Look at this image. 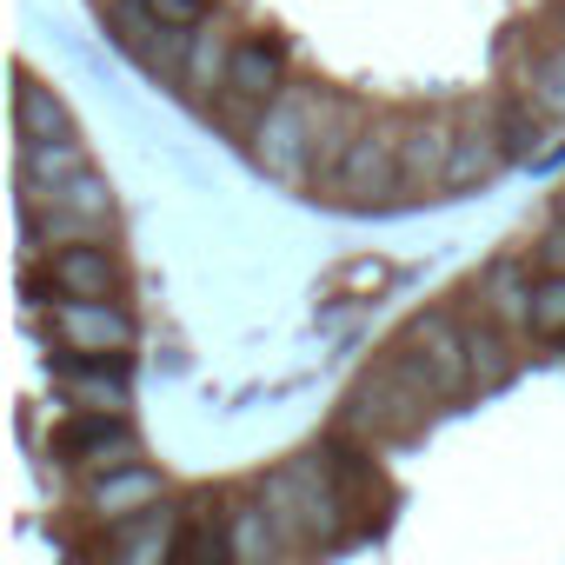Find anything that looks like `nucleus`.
Here are the masks:
<instances>
[{
  "mask_svg": "<svg viewBox=\"0 0 565 565\" xmlns=\"http://www.w3.org/2000/svg\"><path fill=\"white\" fill-rule=\"evenodd\" d=\"M545 120H565V41L558 34H545V47H532L525 54V67H519V81H512Z\"/></svg>",
  "mask_w": 565,
  "mask_h": 565,
  "instance_id": "nucleus-16",
  "label": "nucleus"
},
{
  "mask_svg": "<svg viewBox=\"0 0 565 565\" xmlns=\"http://www.w3.org/2000/svg\"><path fill=\"white\" fill-rule=\"evenodd\" d=\"M505 167H512V153H505V140H499L486 100L466 107L459 127H452V167H446V186H452V193H466V186H492Z\"/></svg>",
  "mask_w": 565,
  "mask_h": 565,
  "instance_id": "nucleus-10",
  "label": "nucleus"
},
{
  "mask_svg": "<svg viewBox=\"0 0 565 565\" xmlns=\"http://www.w3.org/2000/svg\"><path fill=\"white\" fill-rule=\"evenodd\" d=\"M114 41L147 67V74H167V81H180L186 74V54H193V34L200 28H173V21H160L147 0H114Z\"/></svg>",
  "mask_w": 565,
  "mask_h": 565,
  "instance_id": "nucleus-6",
  "label": "nucleus"
},
{
  "mask_svg": "<svg viewBox=\"0 0 565 565\" xmlns=\"http://www.w3.org/2000/svg\"><path fill=\"white\" fill-rule=\"evenodd\" d=\"M54 340H61L67 353L127 360V347H134V313L114 307V300H74V294H61V307H54Z\"/></svg>",
  "mask_w": 565,
  "mask_h": 565,
  "instance_id": "nucleus-8",
  "label": "nucleus"
},
{
  "mask_svg": "<svg viewBox=\"0 0 565 565\" xmlns=\"http://www.w3.org/2000/svg\"><path fill=\"white\" fill-rule=\"evenodd\" d=\"M226 61H233V47H220V41L193 34V54H186V81H193V94H200V100H206V74H213V81H226Z\"/></svg>",
  "mask_w": 565,
  "mask_h": 565,
  "instance_id": "nucleus-23",
  "label": "nucleus"
},
{
  "mask_svg": "<svg viewBox=\"0 0 565 565\" xmlns=\"http://www.w3.org/2000/svg\"><path fill=\"white\" fill-rule=\"evenodd\" d=\"M466 320V360H472V386L479 393H492V386H505L512 373H519V353H512V327H499L479 300H472V313H459Z\"/></svg>",
  "mask_w": 565,
  "mask_h": 565,
  "instance_id": "nucleus-13",
  "label": "nucleus"
},
{
  "mask_svg": "<svg viewBox=\"0 0 565 565\" xmlns=\"http://www.w3.org/2000/svg\"><path fill=\"white\" fill-rule=\"evenodd\" d=\"M107 545H114L120 558H134V565H160V558H173L180 525H173V519H160V512L147 505V512H134L120 532H107Z\"/></svg>",
  "mask_w": 565,
  "mask_h": 565,
  "instance_id": "nucleus-19",
  "label": "nucleus"
},
{
  "mask_svg": "<svg viewBox=\"0 0 565 565\" xmlns=\"http://www.w3.org/2000/svg\"><path fill=\"white\" fill-rule=\"evenodd\" d=\"M545 34H558V41H565V0H558V8H552V21H545Z\"/></svg>",
  "mask_w": 565,
  "mask_h": 565,
  "instance_id": "nucleus-26",
  "label": "nucleus"
},
{
  "mask_svg": "<svg viewBox=\"0 0 565 565\" xmlns=\"http://www.w3.org/2000/svg\"><path fill=\"white\" fill-rule=\"evenodd\" d=\"M147 8H153L160 21H173V28H206L213 0H147Z\"/></svg>",
  "mask_w": 565,
  "mask_h": 565,
  "instance_id": "nucleus-24",
  "label": "nucleus"
},
{
  "mask_svg": "<svg viewBox=\"0 0 565 565\" xmlns=\"http://www.w3.org/2000/svg\"><path fill=\"white\" fill-rule=\"evenodd\" d=\"M81 167H94L87 147H81V134H61V140H21V180L54 186V180L81 173Z\"/></svg>",
  "mask_w": 565,
  "mask_h": 565,
  "instance_id": "nucleus-20",
  "label": "nucleus"
},
{
  "mask_svg": "<svg viewBox=\"0 0 565 565\" xmlns=\"http://www.w3.org/2000/svg\"><path fill=\"white\" fill-rule=\"evenodd\" d=\"M558 213H565V193H558Z\"/></svg>",
  "mask_w": 565,
  "mask_h": 565,
  "instance_id": "nucleus-27",
  "label": "nucleus"
},
{
  "mask_svg": "<svg viewBox=\"0 0 565 565\" xmlns=\"http://www.w3.org/2000/svg\"><path fill=\"white\" fill-rule=\"evenodd\" d=\"M386 279H393V266H386V259H347V266L327 279V294H333V300H353V294H380Z\"/></svg>",
  "mask_w": 565,
  "mask_h": 565,
  "instance_id": "nucleus-22",
  "label": "nucleus"
},
{
  "mask_svg": "<svg viewBox=\"0 0 565 565\" xmlns=\"http://www.w3.org/2000/svg\"><path fill=\"white\" fill-rule=\"evenodd\" d=\"M393 353L433 386V399H459L472 386V360H466V320L452 307H433V313H413L393 340Z\"/></svg>",
  "mask_w": 565,
  "mask_h": 565,
  "instance_id": "nucleus-3",
  "label": "nucleus"
},
{
  "mask_svg": "<svg viewBox=\"0 0 565 565\" xmlns=\"http://www.w3.org/2000/svg\"><path fill=\"white\" fill-rule=\"evenodd\" d=\"M320 100H327V87H279V94L266 100V114L253 120V160H259V173L287 180V186L313 180Z\"/></svg>",
  "mask_w": 565,
  "mask_h": 565,
  "instance_id": "nucleus-2",
  "label": "nucleus"
},
{
  "mask_svg": "<svg viewBox=\"0 0 565 565\" xmlns=\"http://www.w3.org/2000/svg\"><path fill=\"white\" fill-rule=\"evenodd\" d=\"M14 127H21V140H61V134H74V120H67L61 94H54V87H41L34 74H21V81H14Z\"/></svg>",
  "mask_w": 565,
  "mask_h": 565,
  "instance_id": "nucleus-18",
  "label": "nucleus"
},
{
  "mask_svg": "<svg viewBox=\"0 0 565 565\" xmlns=\"http://www.w3.org/2000/svg\"><path fill=\"white\" fill-rule=\"evenodd\" d=\"M486 114H492V127H499V140H505V153H512V160H532V153H539V140H545V127H552V120H545L519 87L492 94V100H486Z\"/></svg>",
  "mask_w": 565,
  "mask_h": 565,
  "instance_id": "nucleus-17",
  "label": "nucleus"
},
{
  "mask_svg": "<svg viewBox=\"0 0 565 565\" xmlns=\"http://www.w3.org/2000/svg\"><path fill=\"white\" fill-rule=\"evenodd\" d=\"M452 127H459V120H446V114H406V120H399V193H433V186H446Z\"/></svg>",
  "mask_w": 565,
  "mask_h": 565,
  "instance_id": "nucleus-9",
  "label": "nucleus"
},
{
  "mask_svg": "<svg viewBox=\"0 0 565 565\" xmlns=\"http://www.w3.org/2000/svg\"><path fill=\"white\" fill-rule=\"evenodd\" d=\"M279 87H287V47L266 41V34L239 41L233 61H226V81H220V94H226V120L266 114V100H273Z\"/></svg>",
  "mask_w": 565,
  "mask_h": 565,
  "instance_id": "nucleus-7",
  "label": "nucleus"
},
{
  "mask_svg": "<svg viewBox=\"0 0 565 565\" xmlns=\"http://www.w3.org/2000/svg\"><path fill=\"white\" fill-rule=\"evenodd\" d=\"M532 287H539L532 259H525V253H505V259H492V266L472 279V300H479L499 327H512V333L525 340V333H532Z\"/></svg>",
  "mask_w": 565,
  "mask_h": 565,
  "instance_id": "nucleus-11",
  "label": "nucleus"
},
{
  "mask_svg": "<svg viewBox=\"0 0 565 565\" xmlns=\"http://www.w3.org/2000/svg\"><path fill=\"white\" fill-rule=\"evenodd\" d=\"M47 279H54V294H74V300H114L120 259L94 233H81V239H61V253L47 259Z\"/></svg>",
  "mask_w": 565,
  "mask_h": 565,
  "instance_id": "nucleus-12",
  "label": "nucleus"
},
{
  "mask_svg": "<svg viewBox=\"0 0 565 565\" xmlns=\"http://www.w3.org/2000/svg\"><path fill=\"white\" fill-rule=\"evenodd\" d=\"M399 193V120H366L347 147V160L327 180V200L340 206H380Z\"/></svg>",
  "mask_w": 565,
  "mask_h": 565,
  "instance_id": "nucleus-4",
  "label": "nucleus"
},
{
  "mask_svg": "<svg viewBox=\"0 0 565 565\" xmlns=\"http://www.w3.org/2000/svg\"><path fill=\"white\" fill-rule=\"evenodd\" d=\"M54 386L74 399V406H107V413H127V373L120 360H100V353H67L54 366Z\"/></svg>",
  "mask_w": 565,
  "mask_h": 565,
  "instance_id": "nucleus-14",
  "label": "nucleus"
},
{
  "mask_svg": "<svg viewBox=\"0 0 565 565\" xmlns=\"http://www.w3.org/2000/svg\"><path fill=\"white\" fill-rule=\"evenodd\" d=\"M160 492H167V479H160L153 466L127 459V466H107V472L87 486V505H94L100 519H134V512L160 505Z\"/></svg>",
  "mask_w": 565,
  "mask_h": 565,
  "instance_id": "nucleus-15",
  "label": "nucleus"
},
{
  "mask_svg": "<svg viewBox=\"0 0 565 565\" xmlns=\"http://www.w3.org/2000/svg\"><path fill=\"white\" fill-rule=\"evenodd\" d=\"M54 459H61V466H81V472H107V466L140 459V433L127 426V413L81 406V413L54 433Z\"/></svg>",
  "mask_w": 565,
  "mask_h": 565,
  "instance_id": "nucleus-5",
  "label": "nucleus"
},
{
  "mask_svg": "<svg viewBox=\"0 0 565 565\" xmlns=\"http://www.w3.org/2000/svg\"><path fill=\"white\" fill-rule=\"evenodd\" d=\"M439 399H433V386L386 347V360L347 393V426L353 433H366V439H406V433H419L426 426V413H433Z\"/></svg>",
  "mask_w": 565,
  "mask_h": 565,
  "instance_id": "nucleus-1",
  "label": "nucleus"
},
{
  "mask_svg": "<svg viewBox=\"0 0 565 565\" xmlns=\"http://www.w3.org/2000/svg\"><path fill=\"white\" fill-rule=\"evenodd\" d=\"M532 340H565V273L539 266V287H532Z\"/></svg>",
  "mask_w": 565,
  "mask_h": 565,
  "instance_id": "nucleus-21",
  "label": "nucleus"
},
{
  "mask_svg": "<svg viewBox=\"0 0 565 565\" xmlns=\"http://www.w3.org/2000/svg\"><path fill=\"white\" fill-rule=\"evenodd\" d=\"M539 266H558V273H565V213L545 226V239H539Z\"/></svg>",
  "mask_w": 565,
  "mask_h": 565,
  "instance_id": "nucleus-25",
  "label": "nucleus"
}]
</instances>
